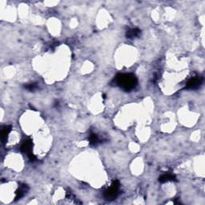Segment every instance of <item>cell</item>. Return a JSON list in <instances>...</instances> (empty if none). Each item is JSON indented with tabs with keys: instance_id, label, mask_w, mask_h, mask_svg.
Masks as SVG:
<instances>
[{
	"instance_id": "1",
	"label": "cell",
	"mask_w": 205,
	"mask_h": 205,
	"mask_svg": "<svg viewBox=\"0 0 205 205\" xmlns=\"http://www.w3.org/2000/svg\"><path fill=\"white\" fill-rule=\"evenodd\" d=\"M116 83L125 90H131L137 84V80L132 74H120L116 78Z\"/></svg>"
},
{
	"instance_id": "2",
	"label": "cell",
	"mask_w": 205,
	"mask_h": 205,
	"mask_svg": "<svg viewBox=\"0 0 205 205\" xmlns=\"http://www.w3.org/2000/svg\"><path fill=\"white\" fill-rule=\"evenodd\" d=\"M118 189H119V183L118 181H115L111 184L110 188L106 191L105 192V197L107 200H112L117 196L118 195Z\"/></svg>"
},
{
	"instance_id": "3",
	"label": "cell",
	"mask_w": 205,
	"mask_h": 205,
	"mask_svg": "<svg viewBox=\"0 0 205 205\" xmlns=\"http://www.w3.org/2000/svg\"><path fill=\"white\" fill-rule=\"evenodd\" d=\"M202 83V79L200 77L199 75L194 76V77L191 78L190 80H188L187 83V86L189 88H195V87H199Z\"/></svg>"
},
{
	"instance_id": "4",
	"label": "cell",
	"mask_w": 205,
	"mask_h": 205,
	"mask_svg": "<svg viewBox=\"0 0 205 205\" xmlns=\"http://www.w3.org/2000/svg\"><path fill=\"white\" fill-rule=\"evenodd\" d=\"M32 142H31L30 140H27V141H25V142L22 144V146H21V151H22L23 152L27 153L28 156H29V155H32Z\"/></svg>"
},
{
	"instance_id": "5",
	"label": "cell",
	"mask_w": 205,
	"mask_h": 205,
	"mask_svg": "<svg viewBox=\"0 0 205 205\" xmlns=\"http://www.w3.org/2000/svg\"><path fill=\"white\" fill-rule=\"evenodd\" d=\"M140 31L137 28H135V29H131V31L128 32L127 33V36L129 38V39H134V38H136L140 35Z\"/></svg>"
},
{
	"instance_id": "6",
	"label": "cell",
	"mask_w": 205,
	"mask_h": 205,
	"mask_svg": "<svg viewBox=\"0 0 205 205\" xmlns=\"http://www.w3.org/2000/svg\"><path fill=\"white\" fill-rule=\"evenodd\" d=\"M174 179H175V176H174L172 174L165 173L159 178V181H160V182H166V181L173 180Z\"/></svg>"
},
{
	"instance_id": "7",
	"label": "cell",
	"mask_w": 205,
	"mask_h": 205,
	"mask_svg": "<svg viewBox=\"0 0 205 205\" xmlns=\"http://www.w3.org/2000/svg\"><path fill=\"white\" fill-rule=\"evenodd\" d=\"M89 140H90V143H92V144H98L99 142H100V140H99V136L97 135H95V134H92V135H90V138H89Z\"/></svg>"
},
{
	"instance_id": "8",
	"label": "cell",
	"mask_w": 205,
	"mask_h": 205,
	"mask_svg": "<svg viewBox=\"0 0 205 205\" xmlns=\"http://www.w3.org/2000/svg\"><path fill=\"white\" fill-rule=\"evenodd\" d=\"M11 131V128L10 127H6L5 128H3V131H2V139H3V141H5L7 140V138L8 136V134Z\"/></svg>"
}]
</instances>
